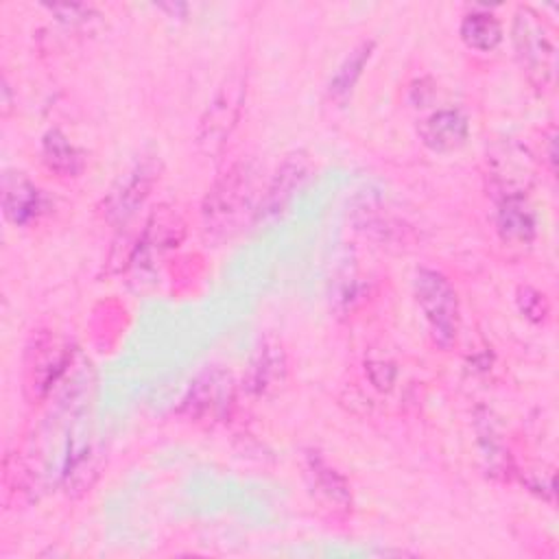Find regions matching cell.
<instances>
[{
	"instance_id": "1",
	"label": "cell",
	"mask_w": 559,
	"mask_h": 559,
	"mask_svg": "<svg viewBox=\"0 0 559 559\" xmlns=\"http://www.w3.org/2000/svg\"><path fill=\"white\" fill-rule=\"evenodd\" d=\"M255 181L258 170L251 159L234 162L214 179L201 203V229L207 240L223 242L231 238L245 214L255 212Z\"/></svg>"
},
{
	"instance_id": "2",
	"label": "cell",
	"mask_w": 559,
	"mask_h": 559,
	"mask_svg": "<svg viewBox=\"0 0 559 559\" xmlns=\"http://www.w3.org/2000/svg\"><path fill=\"white\" fill-rule=\"evenodd\" d=\"M511 39L526 81L535 90H548L557 70V48L548 22L533 7H518Z\"/></svg>"
},
{
	"instance_id": "3",
	"label": "cell",
	"mask_w": 559,
	"mask_h": 559,
	"mask_svg": "<svg viewBox=\"0 0 559 559\" xmlns=\"http://www.w3.org/2000/svg\"><path fill=\"white\" fill-rule=\"evenodd\" d=\"M247 94V74L236 68L231 70L214 92L212 100L207 103L199 127H197V148L205 157H216L223 153L225 144L229 142L234 129L238 127L242 105Z\"/></svg>"
},
{
	"instance_id": "4",
	"label": "cell",
	"mask_w": 559,
	"mask_h": 559,
	"mask_svg": "<svg viewBox=\"0 0 559 559\" xmlns=\"http://www.w3.org/2000/svg\"><path fill=\"white\" fill-rule=\"evenodd\" d=\"M413 288L435 345L443 349L452 347L461 328L459 297L454 286L443 273L421 266L415 273Z\"/></svg>"
},
{
	"instance_id": "5",
	"label": "cell",
	"mask_w": 559,
	"mask_h": 559,
	"mask_svg": "<svg viewBox=\"0 0 559 559\" xmlns=\"http://www.w3.org/2000/svg\"><path fill=\"white\" fill-rule=\"evenodd\" d=\"M72 360V347L57 332H39L26 347L24 391L31 400H41L59 382Z\"/></svg>"
},
{
	"instance_id": "6",
	"label": "cell",
	"mask_w": 559,
	"mask_h": 559,
	"mask_svg": "<svg viewBox=\"0 0 559 559\" xmlns=\"http://www.w3.org/2000/svg\"><path fill=\"white\" fill-rule=\"evenodd\" d=\"M159 179V162L153 155H144L131 164L107 190L98 210L111 225L127 223L148 199L153 186Z\"/></svg>"
},
{
	"instance_id": "7",
	"label": "cell",
	"mask_w": 559,
	"mask_h": 559,
	"mask_svg": "<svg viewBox=\"0 0 559 559\" xmlns=\"http://www.w3.org/2000/svg\"><path fill=\"white\" fill-rule=\"evenodd\" d=\"M234 406V380L227 371L205 369L188 389L183 397V415L194 424L223 421Z\"/></svg>"
},
{
	"instance_id": "8",
	"label": "cell",
	"mask_w": 559,
	"mask_h": 559,
	"mask_svg": "<svg viewBox=\"0 0 559 559\" xmlns=\"http://www.w3.org/2000/svg\"><path fill=\"white\" fill-rule=\"evenodd\" d=\"M312 173V159L306 151H293L288 153L282 164L275 168L264 194L260 197L253 221H269L275 218L286 210V205L293 201L297 190L308 181Z\"/></svg>"
},
{
	"instance_id": "9",
	"label": "cell",
	"mask_w": 559,
	"mask_h": 559,
	"mask_svg": "<svg viewBox=\"0 0 559 559\" xmlns=\"http://www.w3.org/2000/svg\"><path fill=\"white\" fill-rule=\"evenodd\" d=\"M306 478L314 500L334 518H345L352 511L349 483L321 456L308 454Z\"/></svg>"
},
{
	"instance_id": "10",
	"label": "cell",
	"mask_w": 559,
	"mask_h": 559,
	"mask_svg": "<svg viewBox=\"0 0 559 559\" xmlns=\"http://www.w3.org/2000/svg\"><path fill=\"white\" fill-rule=\"evenodd\" d=\"M469 122L459 109H439L419 124L421 142L437 153H450L465 144Z\"/></svg>"
},
{
	"instance_id": "11",
	"label": "cell",
	"mask_w": 559,
	"mask_h": 559,
	"mask_svg": "<svg viewBox=\"0 0 559 559\" xmlns=\"http://www.w3.org/2000/svg\"><path fill=\"white\" fill-rule=\"evenodd\" d=\"M491 177L502 192V199L507 197H524V192L531 186L533 170H531V157L520 146H504L502 153L493 155V168Z\"/></svg>"
},
{
	"instance_id": "12",
	"label": "cell",
	"mask_w": 559,
	"mask_h": 559,
	"mask_svg": "<svg viewBox=\"0 0 559 559\" xmlns=\"http://www.w3.org/2000/svg\"><path fill=\"white\" fill-rule=\"evenodd\" d=\"M2 210L11 223L26 225L37 218L41 194L22 173H7L2 177Z\"/></svg>"
},
{
	"instance_id": "13",
	"label": "cell",
	"mask_w": 559,
	"mask_h": 559,
	"mask_svg": "<svg viewBox=\"0 0 559 559\" xmlns=\"http://www.w3.org/2000/svg\"><path fill=\"white\" fill-rule=\"evenodd\" d=\"M284 378H286V356L282 347L273 341H264L251 360L247 386L255 395H269L282 386Z\"/></svg>"
},
{
	"instance_id": "14",
	"label": "cell",
	"mask_w": 559,
	"mask_h": 559,
	"mask_svg": "<svg viewBox=\"0 0 559 559\" xmlns=\"http://www.w3.org/2000/svg\"><path fill=\"white\" fill-rule=\"evenodd\" d=\"M186 236V223L170 205H159L146 218L138 249L164 251L177 247Z\"/></svg>"
},
{
	"instance_id": "15",
	"label": "cell",
	"mask_w": 559,
	"mask_h": 559,
	"mask_svg": "<svg viewBox=\"0 0 559 559\" xmlns=\"http://www.w3.org/2000/svg\"><path fill=\"white\" fill-rule=\"evenodd\" d=\"M41 162L59 179H74L85 166L81 151L59 129H50L41 138Z\"/></svg>"
},
{
	"instance_id": "16",
	"label": "cell",
	"mask_w": 559,
	"mask_h": 559,
	"mask_svg": "<svg viewBox=\"0 0 559 559\" xmlns=\"http://www.w3.org/2000/svg\"><path fill=\"white\" fill-rule=\"evenodd\" d=\"M498 234L509 245H528L535 236V214L524 197H507L498 210Z\"/></svg>"
},
{
	"instance_id": "17",
	"label": "cell",
	"mask_w": 559,
	"mask_h": 559,
	"mask_svg": "<svg viewBox=\"0 0 559 559\" xmlns=\"http://www.w3.org/2000/svg\"><path fill=\"white\" fill-rule=\"evenodd\" d=\"M459 35L467 48L489 52L502 41V24L489 11H472L461 20Z\"/></svg>"
},
{
	"instance_id": "18",
	"label": "cell",
	"mask_w": 559,
	"mask_h": 559,
	"mask_svg": "<svg viewBox=\"0 0 559 559\" xmlns=\"http://www.w3.org/2000/svg\"><path fill=\"white\" fill-rule=\"evenodd\" d=\"M371 52H373V41H362L349 52V57L338 66L336 74L330 81L332 98H345L352 92V87L356 85L358 76L362 74V68L367 66Z\"/></svg>"
},
{
	"instance_id": "19",
	"label": "cell",
	"mask_w": 559,
	"mask_h": 559,
	"mask_svg": "<svg viewBox=\"0 0 559 559\" xmlns=\"http://www.w3.org/2000/svg\"><path fill=\"white\" fill-rule=\"evenodd\" d=\"M520 310L533 319V321H544L546 314H548V301L546 297L539 293V290H533V288H522L520 290Z\"/></svg>"
},
{
	"instance_id": "20",
	"label": "cell",
	"mask_w": 559,
	"mask_h": 559,
	"mask_svg": "<svg viewBox=\"0 0 559 559\" xmlns=\"http://www.w3.org/2000/svg\"><path fill=\"white\" fill-rule=\"evenodd\" d=\"M50 13H55L63 24L70 26H79V24H87L90 15L94 13L90 7L85 4H52L48 7Z\"/></svg>"
},
{
	"instance_id": "21",
	"label": "cell",
	"mask_w": 559,
	"mask_h": 559,
	"mask_svg": "<svg viewBox=\"0 0 559 559\" xmlns=\"http://www.w3.org/2000/svg\"><path fill=\"white\" fill-rule=\"evenodd\" d=\"M548 162H550V170L555 173V135L548 138Z\"/></svg>"
}]
</instances>
